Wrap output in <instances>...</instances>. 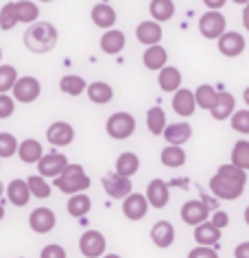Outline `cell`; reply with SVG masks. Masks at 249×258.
I'll list each match as a JSON object with an SVG mask.
<instances>
[{
  "mask_svg": "<svg viewBox=\"0 0 249 258\" xmlns=\"http://www.w3.org/2000/svg\"><path fill=\"white\" fill-rule=\"evenodd\" d=\"M57 29L50 22H31L29 29L24 31V46H27L31 53L44 55L50 53L57 46Z\"/></svg>",
  "mask_w": 249,
  "mask_h": 258,
  "instance_id": "1",
  "label": "cell"
},
{
  "mask_svg": "<svg viewBox=\"0 0 249 258\" xmlns=\"http://www.w3.org/2000/svg\"><path fill=\"white\" fill-rule=\"evenodd\" d=\"M55 182L53 186H57L61 192H66V195H74V192H83L90 188L92 179L88 177V173L83 171L81 164H66V169H63L59 175L53 177Z\"/></svg>",
  "mask_w": 249,
  "mask_h": 258,
  "instance_id": "2",
  "label": "cell"
},
{
  "mask_svg": "<svg viewBox=\"0 0 249 258\" xmlns=\"http://www.w3.org/2000/svg\"><path fill=\"white\" fill-rule=\"evenodd\" d=\"M105 129L114 140H125L136 132V118L129 112H116L107 118Z\"/></svg>",
  "mask_w": 249,
  "mask_h": 258,
  "instance_id": "3",
  "label": "cell"
},
{
  "mask_svg": "<svg viewBox=\"0 0 249 258\" xmlns=\"http://www.w3.org/2000/svg\"><path fill=\"white\" fill-rule=\"evenodd\" d=\"M227 29V20L221 11H206L199 20V31L206 40H219Z\"/></svg>",
  "mask_w": 249,
  "mask_h": 258,
  "instance_id": "4",
  "label": "cell"
},
{
  "mask_svg": "<svg viewBox=\"0 0 249 258\" xmlns=\"http://www.w3.org/2000/svg\"><path fill=\"white\" fill-rule=\"evenodd\" d=\"M11 92H14V101H20V103H33L40 99L42 94V86L40 81L35 79V77H18L14 88H11Z\"/></svg>",
  "mask_w": 249,
  "mask_h": 258,
  "instance_id": "5",
  "label": "cell"
},
{
  "mask_svg": "<svg viewBox=\"0 0 249 258\" xmlns=\"http://www.w3.org/2000/svg\"><path fill=\"white\" fill-rule=\"evenodd\" d=\"M210 190H212L219 199H227V202H232V199H238L242 195L245 184L236 182V179H229V177H223V175L216 173V175L210 179Z\"/></svg>",
  "mask_w": 249,
  "mask_h": 258,
  "instance_id": "6",
  "label": "cell"
},
{
  "mask_svg": "<svg viewBox=\"0 0 249 258\" xmlns=\"http://www.w3.org/2000/svg\"><path fill=\"white\" fill-rule=\"evenodd\" d=\"M105 247H107V241L105 236L97 230H88L83 232V236L79 238V249L86 258H99L105 254Z\"/></svg>",
  "mask_w": 249,
  "mask_h": 258,
  "instance_id": "7",
  "label": "cell"
},
{
  "mask_svg": "<svg viewBox=\"0 0 249 258\" xmlns=\"http://www.w3.org/2000/svg\"><path fill=\"white\" fill-rule=\"evenodd\" d=\"M101 184H103L105 192H107V195H110L112 199H123V197H127V195L131 192V177L118 175L116 171L103 175Z\"/></svg>",
  "mask_w": 249,
  "mask_h": 258,
  "instance_id": "8",
  "label": "cell"
},
{
  "mask_svg": "<svg viewBox=\"0 0 249 258\" xmlns=\"http://www.w3.org/2000/svg\"><path fill=\"white\" fill-rule=\"evenodd\" d=\"M35 164H37V171H40L42 177H57L63 169H66L68 158L59 151H53V153H44Z\"/></svg>",
  "mask_w": 249,
  "mask_h": 258,
  "instance_id": "9",
  "label": "cell"
},
{
  "mask_svg": "<svg viewBox=\"0 0 249 258\" xmlns=\"http://www.w3.org/2000/svg\"><path fill=\"white\" fill-rule=\"evenodd\" d=\"M146 210H149V202H146L144 195L140 192H129L127 197H123V215L129 219V221H140L144 219Z\"/></svg>",
  "mask_w": 249,
  "mask_h": 258,
  "instance_id": "10",
  "label": "cell"
},
{
  "mask_svg": "<svg viewBox=\"0 0 249 258\" xmlns=\"http://www.w3.org/2000/svg\"><path fill=\"white\" fill-rule=\"evenodd\" d=\"M55 223H57L55 212L50 208H46V206H40V208H35L29 215V225L33 232H37V234H48V232L55 228Z\"/></svg>",
  "mask_w": 249,
  "mask_h": 258,
  "instance_id": "11",
  "label": "cell"
},
{
  "mask_svg": "<svg viewBox=\"0 0 249 258\" xmlns=\"http://www.w3.org/2000/svg\"><path fill=\"white\" fill-rule=\"evenodd\" d=\"M46 140L53 147H68L74 140V127L70 122L57 120L46 129Z\"/></svg>",
  "mask_w": 249,
  "mask_h": 258,
  "instance_id": "12",
  "label": "cell"
},
{
  "mask_svg": "<svg viewBox=\"0 0 249 258\" xmlns=\"http://www.w3.org/2000/svg\"><path fill=\"white\" fill-rule=\"evenodd\" d=\"M208 215H210V206L206 202H199V199H193V202H186L182 206V219L188 225H199L208 221Z\"/></svg>",
  "mask_w": 249,
  "mask_h": 258,
  "instance_id": "13",
  "label": "cell"
},
{
  "mask_svg": "<svg viewBox=\"0 0 249 258\" xmlns=\"http://www.w3.org/2000/svg\"><path fill=\"white\" fill-rule=\"evenodd\" d=\"M146 202H149V206H153V208H164L166 204H169V184L164 182V179H151L149 186H146Z\"/></svg>",
  "mask_w": 249,
  "mask_h": 258,
  "instance_id": "14",
  "label": "cell"
},
{
  "mask_svg": "<svg viewBox=\"0 0 249 258\" xmlns=\"http://www.w3.org/2000/svg\"><path fill=\"white\" fill-rule=\"evenodd\" d=\"M219 50L225 57H238L245 50V37L236 33V31H225L219 37Z\"/></svg>",
  "mask_w": 249,
  "mask_h": 258,
  "instance_id": "15",
  "label": "cell"
},
{
  "mask_svg": "<svg viewBox=\"0 0 249 258\" xmlns=\"http://www.w3.org/2000/svg\"><path fill=\"white\" fill-rule=\"evenodd\" d=\"M173 109L177 116H193L197 109L195 103V92L188 88H177L173 92Z\"/></svg>",
  "mask_w": 249,
  "mask_h": 258,
  "instance_id": "16",
  "label": "cell"
},
{
  "mask_svg": "<svg viewBox=\"0 0 249 258\" xmlns=\"http://www.w3.org/2000/svg\"><path fill=\"white\" fill-rule=\"evenodd\" d=\"M136 37H138L140 44H144V46L159 44V40H162V27H159V22H155V20H144V22L138 24Z\"/></svg>",
  "mask_w": 249,
  "mask_h": 258,
  "instance_id": "17",
  "label": "cell"
},
{
  "mask_svg": "<svg viewBox=\"0 0 249 258\" xmlns=\"http://www.w3.org/2000/svg\"><path fill=\"white\" fill-rule=\"evenodd\" d=\"M162 136L166 138V143L169 145H177L182 147L184 143H188L190 136H193V127L188 125V122H173V125H166Z\"/></svg>",
  "mask_w": 249,
  "mask_h": 258,
  "instance_id": "18",
  "label": "cell"
},
{
  "mask_svg": "<svg viewBox=\"0 0 249 258\" xmlns=\"http://www.w3.org/2000/svg\"><path fill=\"white\" fill-rule=\"evenodd\" d=\"M18 158L22 160L24 164H35L37 160L44 156V149H42V143L35 138H27L22 143H18Z\"/></svg>",
  "mask_w": 249,
  "mask_h": 258,
  "instance_id": "19",
  "label": "cell"
},
{
  "mask_svg": "<svg viewBox=\"0 0 249 258\" xmlns=\"http://www.w3.org/2000/svg\"><path fill=\"white\" fill-rule=\"evenodd\" d=\"M125 33L118 29H107L103 37H101V50L105 55H118L125 48Z\"/></svg>",
  "mask_w": 249,
  "mask_h": 258,
  "instance_id": "20",
  "label": "cell"
},
{
  "mask_svg": "<svg viewBox=\"0 0 249 258\" xmlns=\"http://www.w3.org/2000/svg\"><path fill=\"white\" fill-rule=\"evenodd\" d=\"M7 197H9V202L18 206V208H22V206H27L29 204V199H31V190H29V186H27V179H11L7 188Z\"/></svg>",
  "mask_w": 249,
  "mask_h": 258,
  "instance_id": "21",
  "label": "cell"
},
{
  "mask_svg": "<svg viewBox=\"0 0 249 258\" xmlns=\"http://www.w3.org/2000/svg\"><path fill=\"white\" fill-rule=\"evenodd\" d=\"M234 96L229 94V92H219L216 94V101H214V105L210 107V114H212V118L214 120H225L232 116L234 112Z\"/></svg>",
  "mask_w": 249,
  "mask_h": 258,
  "instance_id": "22",
  "label": "cell"
},
{
  "mask_svg": "<svg viewBox=\"0 0 249 258\" xmlns=\"http://www.w3.org/2000/svg\"><path fill=\"white\" fill-rule=\"evenodd\" d=\"M151 238L157 247H171L175 241V228L169 221H157L151 228Z\"/></svg>",
  "mask_w": 249,
  "mask_h": 258,
  "instance_id": "23",
  "label": "cell"
},
{
  "mask_svg": "<svg viewBox=\"0 0 249 258\" xmlns=\"http://www.w3.org/2000/svg\"><path fill=\"white\" fill-rule=\"evenodd\" d=\"M92 22L97 24L99 29H112L114 24H116V11H114V7H110V5L101 3V5H94L92 7Z\"/></svg>",
  "mask_w": 249,
  "mask_h": 258,
  "instance_id": "24",
  "label": "cell"
},
{
  "mask_svg": "<svg viewBox=\"0 0 249 258\" xmlns=\"http://www.w3.org/2000/svg\"><path fill=\"white\" fill-rule=\"evenodd\" d=\"M219 238H221V230L210 221L195 225V241L199 245H210V247H214V245H219Z\"/></svg>",
  "mask_w": 249,
  "mask_h": 258,
  "instance_id": "25",
  "label": "cell"
},
{
  "mask_svg": "<svg viewBox=\"0 0 249 258\" xmlns=\"http://www.w3.org/2000/svg\"><path fill=\"white\" fill-rule=\"evenodd\" d=\"M142 61L149 70H159V68L166 66V61H169V53H166L164 46L153 44V46H146L144 55H142Z\"/></svg>",
  "mask_w": 249,
  "mask_h": 258,
  "instance_id": "26",
  "label": "cell"
},
{
  "mask_svg": "<svg viewBox=\"0 0 249 258\" xmlns=\"http://www.w3.org/2000/svg\"><path fill=\"white\" fill-rule=\"evenodd\" d=\"M159 160H162V164L169 166V169H180V166L186 164V151L177 145H166L162 153H159Z\"/></svg>",
  "mask_w": 249,
  "mask_h": 258,
  "instance_id": "27",
  "label": "cell"
},
{
  "mask_svg": "<svg viewBox=\"0 0 249 258\" xmlns=\"http://www.w3.org/2000/svg\"><path fill=\"white\" fill-rule=\"evenodd\" d=\"M66 208H68V215H70V217L83 219V217L88 215V212H90L92 202H90V197L83 195V192H74V195H70Z\"/></svg>",
  "mask_w": 249,
  "mask_h": 258,
  "instance_id": "28",
  "label": "cell"
},
{
  "mask_svg": "<svg viewBox=\"0 0 249 258\" xmlns=\"http://www.w3.org/2000/svg\"><path fill=\"white\" fill-rule=\"evenodd\" d=\"M157 81L164 92H175L177 88H182V73L173 66H164V68H159Z\"/></svg>",
  "mask_w": 249,
  "mask_h": 258,
  "instance_id": "29",
  "label": "cell"
},
{
  "mask_svg": "<svg viewBox=\"0 0 249 258\" xmlns=\"http://www.w3.org/2000/svg\"><path fill=\"white\" fill-rule=\"evenodd\" d=\"M140 169V158L136 156V153H131V151H125V153H120L118 160H116V171L118 175H125V177H131V175H136Z\"/></svg>",
  "mask_w": 249,
  "mask_h": 258,
  "instance_id": "30",
  "label": "cell"
},
{
  "mask_svg": "<svg viewBox=\"0 0 249 258\" xmlns=\"http://www.w3.org/2000/svg\"><path fill=\"white\" fill-rule=\"evenodd\" d=\"M86 90H88V96H90V101L92 103H99V105H105V103H110L114 99V90H112L110 83H105V81H94Z\"/></svg>",
  "mask_w": 249,
  "mask_h": 258,
  "instance_id": "31",
  "label": "cell"
},
{
  "mask_svg": "<svg viewBox=\"0 0 249 258\" xmlns=\"http://www.w3.org/2000/svg\"><path fill=\"white\" fill-rule=\"evenodd\" d=\"M149 11L155 22H166L175 16V3L173 0H151Z\"/></svg>",
  "mask_w": 249,
  "mask_h": 258,
  "instance_id": "32",
  "label": "cell"
},
{
  "mask_svg": "<svg viewBox=\"0 0 249 258\" xmlns=\"http://www.w3.org/2000/svg\"><path fill=\"white\" fill-rule=\"evenodd\" d=\"M16 14H18V22L22 24H31L40 18V9H37L35 3L31 0H18L16 3Z\"/></svg>",
  "mask_w": 249,
  "mask_h": 258,
  "instance_id": "33",
  "label": "cell"
},
{
  "mask_svg": "<svg viewBox=\"0 0 249 258\" xmlns=\"http://www.w3.org/2000/svg\"><path fill=\"white\" fill-rule=\"evenodd\" d=\"M86 88H88L86 79L79 75H66V77H61V81H59V90L68 96H79Z\"/></svg>",
  "mask_w": 249,
  "mask_h": 258,
  "instance_id": "34",
  "label": "cell"
},
{
  "mask_svg": "<svg viewBox=\"0 0 249 258\" xmlns=\"http://www.w3.org/2000/svg\"><path fill=\"white\" fill-rule=\"evenodd\" d=\"M146 127L153 136H162L164 127H166V114L162 107H151L146 112Z\"/></svg>",
  "mask_w": 249,
  "mask_h": 258,
  "instance_id": "35",
  "label": "cell"
},
{
  "mask_svg": "<svg viewBox=\"0 0 249 258\" xmlns=\"http://www.w3.org/2000/svg\"><path fill=\"white\" fill-rule=\"evenodd\" d=\"M216 90L212 86H208V83H203V86H199L195 90V103H197V107H201V109H210L214 105V101H216Z\"/></svg>",
  "mask_w": 249,
  "mask_h": 258,
  "instance_id": "36",
  "label": "cell"
},
{
  "mask_svg": "<svg viewBox=\"0 0 249 258\" xmlns=\"http://www.w3.org/2000/svg\"><path fill=\"white\" fill-rule=\"evenodd\" d=\"M27 186H29V190H31V195L37 197V199H48L50 197V184L46 182V177H42V175H31L27 179Z\"/></svg>",
  "mask_w": 249,
  "mask_h": 258,
  "instance_id": "37",
  "label": "cell"
},
{
  "mask_svg": "<svg viewBox=\"0 0 249 258\" xmlns=\"http://www.w3.org/2000/svg\"><path fill=\"white\" fill-rule=\"evenodd\" d=\"M232 164L242 171H249V140H238L232 149Z\"/></svg>",
  "mask_w": 249,
  "mask_h": 258,
  "instance_id": "38",
  "label": "cell"
},
{
  "mask_svg": "<svg viewBox=\"0 0 249 258\" xmlns=\"http://www.w3.org/2000/svg\"><path fill=\"white\" fill-rule=\"evenodd\" d=\"M18 79V70L7 63H0V94H7Z\"/></svg>",
  "mask_w": 249,
  "mask_h": 258,
  "instance_id": "39",
  "label": "cell"
},
{
  "mask_svg": "<svg viewBox=\"0 0 249 258\" xmlns=\"http://www.w3.org/2000/svg\"><path fill=\"white\" fill-rule=\"evenodd\" d=\"M18 24V14H16V3H7L0 9V29L11 31Z\"/></svg>",
  "mask_w": 249,
  "mask_h": 258,
  "instance_id": "40",
  "label": "cell"
},
{
  "mask_svg": "<svg viewBox=\"0 0 249 258\" xmlns=\"http://www.w3.org/2000/svg\"><path fill=\"white\" fill-rule=\"evenodd\" d=\"M16 151H18L16 136L14 134H9V132H0V160L16 156Z\"/></svg>",
  "mask_w": 249,
  "mask_h": 258,
  "instance_id": "41",
  "label": "cell"
},
{
  "mask_svg": "<svg viewBox=\"0 0 249 258\" xmlns=\"http://www.w3.org/2000/svg\"><path fill=\"white\" fill-rule=\"evenodd\" d=\"M229 122H232V129L238 134H249V109H236L229 116Z\"/></svg>",
  "mask_w": 249,
  "mask_h": 258,
  "instance_id": "42",
  "label": "cell"
},
{
  "mask_svg": "<svg viewBox=\"0 0 249 258\" xmlns=\"http://www.w3.org/2000/svg\"><path fill=\"white\" fill-rule=\"evenodd\" d=\"M219 175L229 177V179H236V182H240V184H245V182H247V171L238 169V166L232 164V162L219 166Z\"/></svg>",
  "mask_w": 249,
  "mask_h": 258,
  "instance_id": "43",
  "label": "cell"
},
{
  "mask_svg": "<svg viewBox=\"0 0 249 258\" xmlns=\"http://www.w3.org/2000/svg\"><path fill=\"white\" fill-rule=\"evenodd\" d=\"M14 109H16L14 96L0 94V118H9V116H14Z\"/></svg>",
  "mask_w": 249,
  "mask_h": 258,
  "instance_id": "44",
  "label": "cell"
},
{
  "mask_svg": "<svg viewBox=\"0 0 249 258\" xmlns=\"http://www.w3.org/2000/svg\"><path fill=\"white\" fill-rule=\"evenodd\" d=\"M188 258H219V254L210 245H197L195 249L188 251Z\"/></svg>",
  "mask_w": 249,
  "mask_h": 258,
  "instance_id": "45",
  "label": "cell"
},
{
  "mask_svg": "<svg viewBox=\"0 0 249 258\" xmlns=\"http://www.w3.org/2000/svg\"><path fill=\"white\" fill-rule=\"evenodd\" d=\"M40 258H66V249L57 243H50L40 251Z\"/></svg>",
  "mask_w": 249,
  "mask_h": 258,
  "instance_id": "46",
  "label": "cell"
},
{
  "mask_svg": "<svg viewBox=\"0 0 249 258\" xmlns=\"http://www.w3.org/2000/svg\"><path fill=\"white\" fill-rule=\"evenodd\" d=\"M210 223L216 225L219 230H223L229 223V215H227V212H223V210H216L214 215H212V221H210Z\"/></svg>",
  "mask_w": 249,
  "mask_h": 258,
  "instance_id": "47",
  "label": "cell"
},
{
  "mask_svg": "<svg viewBox=\"0 0 249 258\" xmlns=\"http://www.w3.org/2000/svg\"><path fill=\"white\" fill-rule=\"evenodd\" d=\"M234 256H236V258H249V241L240 243V245H236Z\"/></svg>",
  "mask_w": 249,
  "mask_h": 258,
  "instance_id": "48",
  "label": "cell"
},
{
  "mask_svg": "<svg viewBox=\"0 0 249 258\" xmlns=\"http://www.w3.org/2000/svg\"><path fill=\"white\" fill-rule=\"evenodd\" d=\"M225 3H227V0H203V5H206L210 11H219V9H223V7H225Z\"/></svg>",
  "mask_w": 249,
  "mask_h": 258,
  "instance_id": "49",
  "label": "cell"
},
{
  "mask_svg": "<svg viewBox=\"0 0 249 258\" xmlns=\"http://www.w3.org/2000/svg\"><path fill=\"white\" fill-rule=\"evenodd\" d=\"M242 27L249 31V3L242 7Z\"/></svg>",
  "mask_w": 249,
  "mask_h": 258,
  "instance_id": "50",
  "label": "cell"
},
{
  "mask_svg": "<svg viewBox=\"0 0 249 258\" xmlns=\"http://www.w3.org/2000/svg\"><path fill=\"white\" fill-rule=\"evenodd\" d=\"M242 99H245V103H247V107H249V88H245V92H242Z\"/></svg>",
  "mask_w": 249,
  "mask_h": 258,
  "instance_id": "51",
  "label": "cell"
},
{
  "mask_svg": "<svg viewBox=\"0 0 249 258\" xmlns=\"http://www.w3.org/2000/svg\"><path fill=\"white\" fill-rule=\"evenodd\" d=\"M5 219V206H3V202H0V221Z\"/></svg>",
  "mask_w": 249,
  "mask_h": 258,
  "instance_id": "52",
  "label": "cell"
},
{
  "mask_svg": "<svg viewBox=\"0 0 249 258\" xmlns=\"http://www.w3.org/2000/svg\"><path fill=\"white\" fill-rule=\"evenodd\" d=\"M245 221H247V225H249V206L245 208Z\"/></svg>",
  "mask_w": 249,
  "mask_h": 258,
  "instance_id": "53",
  "label": "cell"
},
{
  "mask_svg": "<svg viewBox=\"0 0 249 258\" xmlns=\"http://www.w3.org/2000/svg\"><path fill=\"white\" fill-rule=\"evenodd\" d=\"M103 258H120V256H118V254H105Z\"/></svg>",
  "mask_w": 249,
  "mask_h": 258,
  "instance_id": "54",
  "label": "cell"
},
{
  "mask_svg": "<svg viewBox=\"0 0 249 258\" xmlns=\"http://www.w3.org/2000/svg\"><path fill=\"white\" fill-rule=\"evenodd\" d=\"M234 3H236V5H247L249 0H234Z\"/></svg>",
  "mask_w": 249,
  "mask_h": 258,
  "instance_id": "55",
  "label": "cell"
},
{
  "mask_svg": "<svg viewBox=\"0 0 249 258\" xmlns=\"http://www.w3.org/2000/svg\"><path fill=\"white\" fill-rule=\"evenodd\" d=\"M3 192H5V184L0 182V197H3Z\"/></svg>",
  "mask_w": 249,
  "mask_h": 258,
  "instance_id": "56",
  "label": "cell"
},
{
  "mask_svg": "<svg viewBox=\"0 0 249 258\" xmlns=\"http://www.w3.org/2000/svg\"><path fill=\"white\" fill-rule=\"evenodd\" d=\"M40 3H53V0H40Z\"/></svg>",
  "mask_w": 249,
  "mask_h": 258,
  "instance_id": "57",
  "label": "cell"
},
{
  "mask_svg": "<svg viewBox=\"0 0 249 258\" xmlns=\"http://www.w3.org/2000/svg\"><path fill=\"white\" fill-rule=\"evenodd\" d=\"M0 61H3V48H0Z\"/></svg>",
  "mask_w": 249,
  "mask_h": 258,
  "instance_id": "58",
  "label": "cell"
}]
</instances>
